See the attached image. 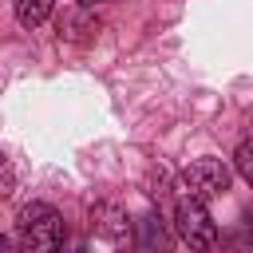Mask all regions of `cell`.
Instances as JSON below:
<instances>
[{
  "mask_svg": "<svg viewBox=\"0 0 253 253\" xmlns=\"http://www.w3.org/2000/svg\"><path fill=\"white\" fill-rule=\"evenodd\" d=\"M20 241L32 245V249H59L67 229H63V217L59 210H51L47 202H28L20 210Z\"/></svg>",
  "mask_w": 253,
  "mask_h": 253,
  "instance_id": "cell-1",
  "label": "cell"
},
{
  "mask_svg": "<svg viewBox=\"0 0 253 253\" xmlns=\"http://www.w3.org/2000/svg\"><path fill=\"white\" fill-rule=\"evenodd\" d=\"M174 229H178V237H182L190 249H210V245L217 241V225H213L206 202L194 198V194H186V198L174 206Z\"/></svg>",
  "mask_w": 253,
  "mask_h": 253,
  "instance_id": "cell-2",
  "label": "cell"
},
{
  "mask_svg": "<svg viewBox=\"0 0 253 253\" xmlns=\"http://www.w3.org/2000/svg\"><path fill=\"white\" fill-rule=\"evenodd\" d=\"M182 186H186V194H194L202 202L221 198L229 190V166L221 158H198V162H190L182 170Z\"/></svg>",
  "mask_w": 253,
  "mask_h": 253,
  "instance_id": "cell-3",
  "label": "cell"
},
{
  "mask_svg": "<svg viewBox=\"0 0 253 253\" xmlns=\"http://www.w3.org/2000/svg\"><path fill=\"white\" fill-rule=\"evenodd\" d=\"M12 4H16V20L24 28H40L55 8V0H12Z\"/></svg>",
  "mask_w": 253,
  "mask_h": 253,
  "instance_id": "cell-4",
  "label": "cell"
},
{
  "mask_svg": "<svg viewBox=\"0 0 253 253\" xmlns=\"http://www.w3.org/2000/svg\"><path fill=\"white\" fill-rule=\"evenodd\" d=\"M233 166H237V174L253 186V138H245L241 146H237V154H233Z\"/></svg>",
  "mask_w": 253,
  "mask_h": 253,
  "instance_id": "cell-5",
  "label": "cell"
},
{
  "mask_svg": "<svg viewBox=\"0 0 253 253\" xmlns=\"http://www.w3.org/2000/svg\"><path fill=\"white\" fill-rule=\"evenodd\" d=\"M16 190V170H12V162L0 154V198H8Z\"/></svg>",
  "mask_w": 253,
  "mask_h": 253,
  "instance_id": "cell-6",
  "label": "cell"
},
{
  "mask_svg": "<svg viewBox=\"0 0 253 253\" xmlns=\"http://www.w3.org/2000/svg\"><path fill=\"white\" fill-rule=\"evenodd\" d=\"M79 4H83V8H95V4H103V0H79Z\"/></svg>",
  "mask_w": 253,
  "mask_h": 253,
  "instance_id": "cell-7",
  "label": "cell"
},
{
  "mask_svg": "<svg viewBox=\"0 0 253 253\" xmlns=\"http://www.w3.org/2000/svg\"><path fill=\"white\" fill-rule=\"evenodd\" d=\"M8 245H12V241H8V237H0V249H8Z\"/></svg>",
  "mask_w": 253,
  "mask_h": 253,
  "instance_id": "cell-8",
  "label": "cell"
}]
</instances>
